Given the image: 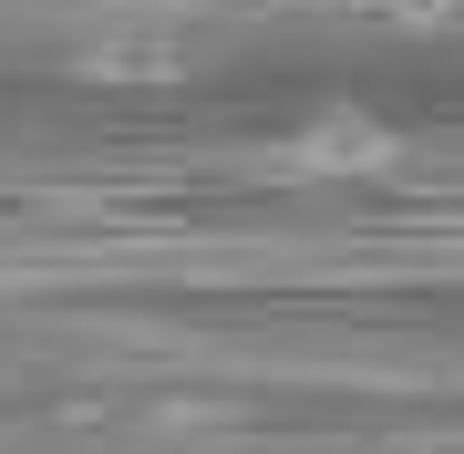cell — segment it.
Wrapping results in <instances>:
<instances>
[{"mask_svg":"<svg viewBox=\"0 0 464 454\" xmlns=\"http://www.w3.org/2000/svg\"><path fill=\"white\" fill-rule=\"evenodd\" d=\"M289 166L310 186H382V176H402V135L372 114V103H320V114L289 135Z\"/></svg>","mask_w":464,"mask_h":454,"instance_id":"1","label":"cell"},{"mask_svg":"<svg viewBox=\"0 0 464 454\" xmlns=\"http://www.w3.org/2000/svg\"><path fill=\"white\" fill-rule=\"evenodd\" d=\"M83 72H93V83H176V72H186V32H166V21H124V32L83 42Z\"/></svg>","mask_w":464,"mask_h":454,"instance_id":"2","label":"cell"}]
</instances>
